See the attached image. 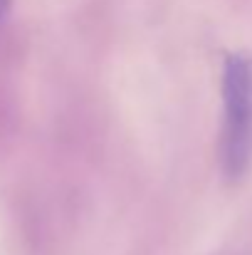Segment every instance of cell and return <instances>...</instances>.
<instances>
[{
    "mask_svg": "<svg viewBox=\"0 0 252 255\" xmlns=\"http://www.w3.org/2000/svg\"><path fill=\"white\" fill-rule=\"evenodd\" d=\"M220 161L228 178H240L252 161V57L240 52L223 67Z\"/></svg>",
    "mask_w": 252,
    "mask_h": 255,
    "instance_id": "6da1fadb",
    "label": "cell"
},
{
    "mask_svg": "<svg viewBox=\"0 0 252 255\" xmlns=\"http://www.w3.org/2000/svg\"><path fill=\"white\" fill-rule=\"evenodd\" d=\"M10 2H12V0H0V20L7 15V10H10Z\"/></svg>",
    "mask_w": 252,
    "mask_h": 255,
    "instance_id": "7a4b0ae2",
    "label": "cell"
}]
</instances>
